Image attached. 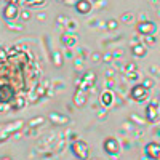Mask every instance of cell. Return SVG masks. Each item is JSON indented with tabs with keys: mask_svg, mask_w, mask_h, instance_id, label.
Returning a JSON list of instances; mask_svg holds the SVG:
<instances>
[{
	"mask_svg": "<svg viewBox=\"0 0 160 160\" xmlns=\"http://www.w3.org/2000/svg\"><path fill=\"white\" fill-rule=\"evenodd\" d=\"M72 151L80 160H87L88 158V146H87L85 141H75L74 146H72Z\"/></svg>",
	"mask_w": 160,
	"mask_h": 160,
	"instance_id": "1",
	"label": "cell"
},
{
	"mask_svg": "<svg viewBox=\"0 0 160 160\" xmlns=\"http://www.w3.org/2000/svg\"><path fill=\"white\" fill-rule=\"evenodd\" d=\"M146 96H148V91H146L144 85H136L131 90V98L135 101H142V99H146Z\"/></svg>",
	"mask_w": 160,
	"mask_h": 160,
	"instance_id": "2",
	"label": "cell"
},
{
	"mask_svg": "<svg viewBox=\"0 0 160 160\" xmlns=\"http://www.w3.org/2000/svg\"><path fill=\"white\" fill-rule=\"evenodd\" d=\"M146 154H148L151 158H158L160 160V144L157 142H149L148 146H146Z\"/></svg>",
	"mask_w": 160,
	"mask_h": 160,
	"instance_id": "3",
	"label": "cell"
},
{
	"mask_svg": "<svg viewBox=\"0 0 160 160\" xmlns=\"http://www.w3.org/2000/svg\"><path fill=\"white\" fill-rule=\"evenodd\" d=\"M3 16H5L7 19H15V18L18 16V5H16L15 2L8 3V7L3 10Z\"/></svg>",
	"mask_w": 160,
	"mask_h": 160,
	"instance_id": "4",
	"label": "cell"
},
{
	"mask_svg": "<svg viewBox=\"0 0 160 160\" xmlns=\"http://www.w3.org/2000/svg\"><path fill=\"white\" fill-rule=\"evenodd\" d=\"M104 149L109 154H117L118 152V142L115 138H108L104 141Z\"/></svg>",
	"mask_w": 160,
	"mask_h": 160,
	"instance_id": "5",
	"label": "cell"
},
{
	"mask_svg": "<svg viewBox=\"0 0 160 160\" xmlns=\"http://www.w3.org/2000/svg\"><path fill=\"white\" fill-rule=\"evenodd\" d=\"M154 29H155V26H154L152 22H139V24H138V31H139L141 34H144V35L154 32Z\"/></svg>",
	"mask_w": 160,
	"mask_h": 160,
	"instance_id": "6",
	"label": "cell"
},
{
	"mask_svg": "<svg viewBox=\"0 0 160 160\" xmlns=\"http://www.w3.org/2000/svg\"><path fill=\"white\" fill-rule=\"evenodd\" d=\"M146 117H148L149 122H154V120L157 118V108L154 104L148 106V111H146Z\"/></svg>",
	"mask_w": 160,
	"mask_h": 160,
	"instance_id": "7",
	"label": "cell"
},
{
	"mask_svg": "<svg viewBox=\"0 0 160 160\" xmlns=\"http://www.w3.org/2000/svg\"><path fill=\"white\" fill-rule=\"evenodd\" d=\"M91 10V3L90 2H78L77 3V11L78 13H88Z\"/></svg>",
	"mask_w": 160,
	"mask_h": 160,
	"instance_id": "8",
	"label": "cell"
},
{
	"mask_svg": "<svg viewBox=\"0 0 160 160\" xmlns=\"http://www.w3.org/2000/svg\"><path fill=\"white\" fill-rule=\"evenodd\" d=\"M101 102H102L104 106H109V104L112 102V93H111V91H104L102 95H101Z\"/></svg>",
	"mask_w": 160,
	"mask_h": 160,
	"instance_id": "9",
	"label": "cell"
},
{
	"mask_svg": "<svg viewBox=\"0 0 160 160\" xmlns=\"http://www.w3.org/2000/svg\"><path fill=\"white\" fill-rule=\"evenodd\" d=\"M133 53H135L136 56H144L146 55V48L142 45H136V47H133Z\"/></svg>",
	"mask_w": 160,
	"mask_h": 160,
	"instance_id": "10",
	"label": "cell"
},
{
	"mask_svg": "<svg viewBox=\"0 0 160 160\" xmlns=\"http://www.w3.org/2000/svg\"><path fill=\"white\" fill-rule=\"evenodd\" d=\"M115 26H117V22H115V21H109V28H111V29H114Z\"/></svg>",
	"mask_w": 160,
	"mask_h": 160,
	"instance_id": "11",
	"label": "cell"
}]
</instances>
